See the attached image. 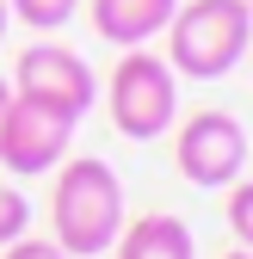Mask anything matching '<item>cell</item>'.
Wrapping results in <instances>:
<instances>
[{"label": "cell", "instance_id": "1", "mask_svg": "<svg viewBox=\"0 0 253 259\" xmlns=\"http://www.w3.org/2000/svg\"><path fill=\"white\" fill-rule=\"evenodd\" d=\"M50 222H56V247L68 259L111 253V241L123 235V222H130L123 216V179L99 154L62 160V179L50 191Z\"/></svg>", "mask_w": 253, "mask_h": 259}, {"label": "cell", "instance_id": "2", "mask_svg": "<svg viewBox=\"0 0 253 259\" xmlns=\"http://www.w3.org/2000/svg\"><path fill=\"white\" fill-rule=\"evenodd\" d=\"M253 44L247 0H179L167 19V68L179 80H223Z\"/></svg>", "mask_w": 253, "mask_h": 259}, {"label": "cell", "instance_id": "3", "mask_svg": "<svg viewBox=\"0 0 253 259\" xmlns=\"http://www.w3.org/2000/svg\"><path fill=\"white\" fill-rule=\"evenodd\" d=\"M179 117V74L167 68V56H154L148 44L123 50V62L111 68V123L130 142H154L161 130H173Z\"/></svg>", "mask_w": 253, "mask_h": 259}, {"label": "cell", "instance_id": "4", "mask_svg": "<svg viewBox=\"0 0 253 259\" xmlns=\"http://www.w3.org/2000/svg\"><path fill=\"white\" fill-rule=\"evenodd\" d=\"M173 167L192 179L198 191H229L247 167V130L235 111H192L179 123V136H173Z\"/></svg>", "mask_w": 253, "mask_h": 259}, {"label": "cell", "instance_id": "5", "mask_svg": "<svg viewBox=\"0 0 253 259\" xmlns=\"http://www.w3.org/2000/svg\"><path fill=\"white\" fill-rule=\"evenodd\" d=\"M13 93H25V99H37V105H56L62 117L80 123L93 111V99H99V74H93L87 56L68 50V44H31L13 62Z\"/></svg>", "mask_w": 253, "mask_h": 259}, {"label": "cell", "instance_id": "6", "mask_svg": "<svg viewBox=\"0 0 253 259\" xmlns=\"http://www.w3.org/2000/svg\"><path fill=\"white\" fill-rule=\"evenodd\" d=\"M68 142H74V117H62L56 105L25 99V93L7 99V117H0V167L7 173H19V179L50 173V167H62Z\"/></svg>", "mask_w": 253, "mask_h": 259}, {"label": "cell", "instance_id": "7", "mask_svg": "<svg viewBox=\"0 0 253 259\" xmlns=\"http://www.w3.org/2000/svg\"><path fill=\"white\" fill-rule=\"evenodd\" d=\"M173 7L179 0H87V19H93V31H99L105 44L136 50V44H154L167 31Z\"/></svg>", "mask_w": 253, "mask_h": 259}, {"label": "cell", "instance_id": "8", "mask_svg": "<svg viewBox=\"0 0 253 259\" xmlns=\"http://www.w3.org/2000/svg\"><path fill=\"white\" fill-rule=\"evenodd\" d=\"M111 247H117V259H198L192 229L179 216H167V210H148L136 222H123V235Z\"/></svg>", "mask_w": 253, "mask_h": 259}, {"label": "cell", "instance_id": "9", "mask_svg": "<svg viewBox=\"0 0 253 259\" xmlns=\"http://www.w3.org/2000/svg\"><path fill=\"white\" fill-rule=\"evenodd\" d=\"M74 7H80V0H7V13H13L19 25H31V31H56V25H68Z\"/></svg>", "mask_w": 253, "mask_h": 259}, {"label": "cell", "instance_id": "10", "mask_svg": "<svg viewBox=\"0 0 253 259\" xmlns=\"http://www.w3.org/2000/svg\"><path fill=\"white\" fill-rule=\"evenodd\" d=\"M229 229H235V241L253 253V179H235V185H229Z\"/></svg>", "mask_w": 253, "mask_h": 259}, {"label": "cell", "instance_id": "11", "mask_svg": "<svg viewBox=\"0 0 253 259\" xmlns=\"http://www.w3.org/2000/svg\"><path fill=\"white\" fill-rule=\"evenodd\" d=\"M25 229H31V204H25V191L0 185V247H7V241H19Z\"/></svg>", "mask_w": 253, "mask_h": 259}, {"label": "cell", "instance_id": "12", "mask_svg": "<svg viewBox=\"0 0 253 259\" xmlns=\"http://www.w3.org/2000/svg\"><path fill=\"white\" fill-rule=\"evenodd\" d=\"M7 259H68L56 241H31V235H19V241H7Z\"/></svg>", "mask_w": 253, "mask_h": 259}, {"label": "cell", "instance_id": "13", "mask_svg": "<svg viewBox=\"0 0 253 259\" xmlns=\"http://www.w3.org/2000/svg\"><path fill=\"white\" fill-rule=\"evenodd\" d=\"M7 25H13V13H7V0H0V44H7Z\"/></svg>", "mask_w": 253, "mask_h": 259}, {"label": "cell", "instance_id": "14", "mask_svg": "<svg viewBox=\"0 0 253 259\" xmlns=\"http://www.w3.org/2000/svg\"><path fill=\"white\" fill-rule=\"evenodd\" d=\"M7 99H13V87H7V74H0V117H7Z\"/></svg>", "mask_w": 253, "mask_h": 259}, {"label": "cell", "instance_id": "15", "mask_svg": "<svg viewBox=\"0 0 253 259\" xmlns=\"http://www.w3.org/2000/svg\"><path fill=\"white\" fill-rule=\"evenodd\" d=\"M229 259H253V253H247V247H235V253H229Z\"/></svg>", "mask_w": 253, "mask_h": 259}, {"label": "cell", "instance_id": "16", "mask_svg": "<svg viewBox=\"0 0 253 259\" xmlns=\"http://www.w3.org/2000/svg\"><path fill=\"white\" fill-rule=\"evenodd\" d=\"M241 62H253V44H247V56H241Z\"/></svg>", "mask_w": 253, "mask_h": 259}, {"label": "cell", "instance_id": "17", "mask_svg": "<svg viewBox=\"0 0 253 259\" xmlns=\"http://www.w3.org/2000/svg\"><path fill=\"white\" fill-rule=\"evenodd\" d=\"M247 13H253V0H247Z\"/></svg>", "mask_w": 253, "mask_h": 259}]
</instances>
